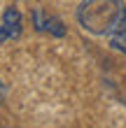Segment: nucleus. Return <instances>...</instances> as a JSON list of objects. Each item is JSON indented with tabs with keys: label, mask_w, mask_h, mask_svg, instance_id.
I'll return each instance as SVG.
<instances>
[{
	"label": "nucleus",
	"mask_w": 126,
	"mask_h": 128,
	"mask_svg": "<svg viewBox=\"0 0 126 128\" xmlns=\"http://www.w3.org/2000/svg\"><path fill=\"white\" fill-rule=\"evenodd\" d=\"M0 100H3V84H0Z\"/></svg>",
	"instance_id": "nucleus-6"
},
{
	"label": "nucleus",
	"mask_w": 126,
	"mask_h": 128,
	"mask_svg": "<svg viewBox=\"0 0 126 128\" xmlns=\"http://www.w3.org/2000/svg\"><path fill=\"white\" fill-rule=\"evenodd\" d=\"M7 40V30H5V26H0V42H5Z\"/></svg>",
	"instance_id": "nucleus-5"
},
{
	"label": "nucleus",
	"mask_w": 126,
	"mask_h": 128,
	"mask_svg": "<svg viewBox=\"0 0 126 128\" xmlns=\"http://www.w3.org/2000/svg\"><path fill=\"white\" fill-rule=\"evenodd\" d=\"M3 26L7 30V37H12V40H17V37L21 35V14H19L17 7H7L5 10Z\"/></svg>",
	"instance_id": "nucleus-4"
},
{
	"label": "nucleus",
	"mask_w": 126,
	"mask_h": 128,
	"mask_svg": "<svg viewBox=\"0 0 126 128\" xmlns=\"http://www.w3.org/2000/svg\"><path fill=\"white\" fill-rule=\"evenodd\" d=\"M107 35H110V44H112V49L124 51V54H126V7H121L119 19L114 21L112 30H110Z\"/></svg>",
	"instance_id": "nucleus-3"
},
{
	"label": "nucleus",
	"mask_w": 126,
	"mask_h": 128,
	"mask_svg": "<svg viewBox=\"0 0 126 128\" xmlns=\"http://www.w3.org/2000/svg\"><path fill=\"white\" fill-rule=\"evenodd\" d=\"M119 14H121L119 0H84L77 10V21L82 24L84 30L103 35L112 30Z\"/></svg>",
	"instance_id": "nucleus-1"
},
{
	"label": "nucleus",
	"mask_w": 126,
	"mask_h": 128,
	"mask_svg": "<svg viewBox=\"0 0 126 128\" xmlns=\"http://www.w3.org/2000/svg\"><path fill=\"white\" fill-rule=\"evenodd\" d=\"M33 26H35V30H44V33H51V35H56V37H63L65 35L63 21L56 19V16L44 14L42 10H35L33 12Z\"/></svg>",
	"instance_id": "nucleus-2"
}]
</instances>
